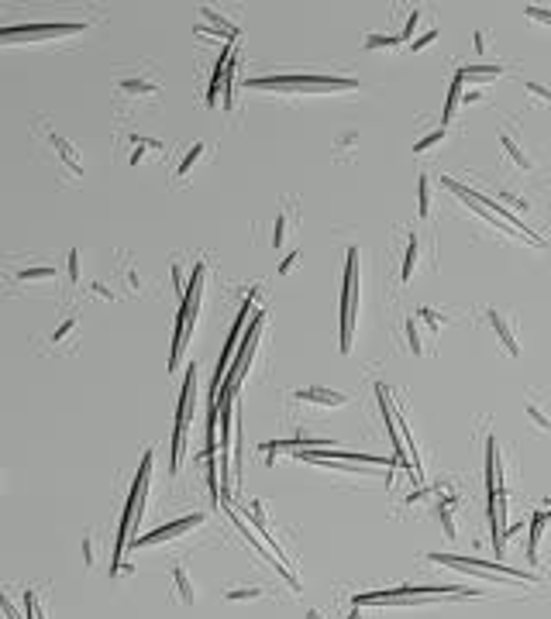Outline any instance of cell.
Instances as JSON below:
<instances>
[{
    "instance_id": "obj_1",
    "label": "cell",
    "mask_w": 551,
    "mask_h": 619,
    "mask_svg": "<svg viewBox=\"0 0 551 619\" xmlns=\"http://www.w3.org/2000/svg\"><path fill=\"white\" fill-rule=\"evenodd\" d=\"M152 464H156V458H152V451H148L145 461H141V471H138V479H135V488H131V496H128V506H124V520H121V530H118L111 571H118L121 564H124V551L135 543V526L141 523V516H145V499H148V488H152Z\"/></svg>"
},
{
    "instance_id": "obj_2",
    "label": "cell",
    "mask_w": 551,
    "mask_h": 619,
    "mask_svg": "<svg viewBox=\"0 0 551 619\" xmlns=\"http://www.w3.org/2000/svg\"><path fill=\"white\" fill-rule=\"evenodd\" d=\"M475 588H393V592H365L355 595V605H431L448 599H475Z\"/></svg>"
},
{
    "instance_id": "obj_3",
    "label": "cell",
    "mask_w": 551,
    "mask_h": 619,
    "mask_svg": "<svg viewBox=\"0 0 551 619\" xmlns=\"http://www.w3.org/2000/svg\"><path fill=\"white\" fill-rule=\"evenodd\" d=\"M248 90H276V93H345L358 83L345 76H258L245 79Z\"/></svg>"
},
{
    "instance_id": "obj_4",
    "label": "cell",
    "mask_w": 551,
    "mask_h": 619,
    "mask_svg": "<svg viewBox=\"0 0 551 619\" xmlns=\"http://www.w3.org/2000/svg\"><path fill=\"white\" fill-rule=\"evenodd\" d=\"M203 279H207V265H197L193 269V279L186 286V296H183V307H179V320H176V334H173V354H169V372L179 368V358H183V348L190 341V334L197 327V313L200 303H203Z\"/></svg>"
},
{
    "instance_id": "obj_5",
    "label": "cell",
    "mask_w": 551,
    "mask_h": 619,
    "mask_svg": "<svg viewBox=\"0 0 551 619\" xmlns=\"http://www.w3.org/2000/svg\"><path fill=\"white\" fill-rule=\"evenodd\" d=\"M31 131H35V141H41V145L52 152L56 173H59L69 186H79V183H83V162H79L73 141H69V138H62L56 128H49V121H45V117H35Z\"/></svg>"
},
{
    "instance_id": "obj_6",
    "label": "cell",
    "mask_w": 551,
    "mask_h": 619,
    "mask_svg": "<svg viewBox=\"0 0 551 619\" xmlns=\"http://www.w3.org/2000/svg\"><path fill=\"white\" fill-rule=\"evenodd\" d=\"M355 317H358V248H348L345 286H341V354H352Z\"/></svg>"
},
{
    "instance_id": "obj_7",
    "label": "cell",
    "mask_w": 551,
    "mask_h": 619,
    "mask_svg": "<svg viewBox=\"0 0 551 619\" xmlns=\"http://www.w3.org/2000/svg\"><path fill=\"white\" fill-rule=\"evenodd\" d=\"M197 406V365L186 368L183 392H179V409H176V434H173V471H179L183 454H186V437H190V420Z\"/></svg>"
},
{
    "instance_id": "obj_8",
    "label": "cell",
    "mask_w": 551,
    "mask_h": 619,
    "mask_svg": "<svg viewBox=\"0 0 551 619\" xmlns=\"http://www.w3.org/2000/svg\"><path fill=\"white\" fill-rule=\"evenodd\" d=\"M434 564H445V568H458V571H469V575H479V578H492V575H503V578L513 581H545L537 571H520V568H510V564H486V561H472V558H458V554H428Z\"/></svg>"
},
{
    "instance_id": "obj_9",
    "label": "cell",
    "mask_w": 551,
    "mask_h": 619,
    "mask_svg": "<svg viewBox=\"0 0 551 619\" xmlns=\"http://www.w3.org/2000/svg\"><path fill=\"white\" fill-rule=\"evenodd\" d=\"M262 327H266V313H262V310H256V313H252V324H248L245 337H241V344H238L235 365L228 368V379H224V392H238L241 379L248 375V365H252V358H256V348H258V337H262Z\"/></svg>"
},
{
    "instance_id": "obj_10",
    "label": "cell",
    "mask_w": 551,
    "mask_h": 619,
    "mask_svg": "<svg viewBox=\"0 0 551 619\" xmlns=\"http://www.w3.org/2000/svg\"><path fill=\"white\" fill-rule=\"evenodd\" d=\"M114 93L118 100H128V103H156L158 93H162V79L152 69H138V73H118L114 76Z\"/></svg>"
},
{
    "instance_id": "obj_11",
    "label": "cell",
    "mask_w": 551,
    "mask_h": 619,
    "mask_svg": "<svg viewBox=\"0 0 551 619\" xmlns=\"http://www.w3.org/2000/svg\"><path fill=\"white\" fill-rule=\"evenodd\" d=\"M441 183H445V186H448L452 193H458V196H469L472 203H482V207H492V210H496V217H500V224H503V227H510V231L517 234V237H524V241H531L534 248H545V241H541L537 234H531V231H527V227H524V220H517V217H513V213L507 210V207H500L496 200H490V196H482V193H472V190H465V186H458L455 179H441Z\"/></svg>"
},
{
    "instance_id": "obj_12",
    "label": "cell",
    "mask_w": 551,
    "mask_h": 619,
    "mask_svg": "<svg viewBox=\"0 0 551 619\" xmlns=\"http://www.w3.org/2000/svg\"><path fill=\"white\" fill-rule=\"evenodd\" d=\"M86 24H28V28H4L0 31V45H11V41H45V39H69L79 35Z\"/></svg>"
},
{
    "instance_id": "obj_13",
    "label": "cell",
    "mask_w": 551,
    "mask_h": 619,
    "mask_svg": "<svg viewBox=\"0 0 551 619\" xmlns=\"http://www.w3.org/2000/svg\"><path fill=\"white\" fill-rule=\"evenodd\" d=\"M207 523V516L203 513H197V516H183V520L169 523V526H158V530H152L148 537H138V547H152V543H166V541H176L179 533H190V530H197V526H203Z\"/></svg>"
},
{
    "instance_id": "obj_14",
    "label": "cell",
    "mask_w": 551,
    "mask_h": 619,
    "mask_svg": "<svg viewBox=\"0 0 551 619\" xmlns=\"http://www.w3.org/2000/svg\"><path fill=\"white\" fill-rule=\"evenodd\" d=\"M293 399H300V403H317V406H331V409L348 406V396H345V392H335V389H324V386L300 389V392H293Z\"/></svg>"
},
{
    "instance_id": "obj_15",
    "label": "cell",
    "mask_w": 551,
    "mask_h": 619,
    "mask_svg": "<svg viewBox=\"0 0 551 619\" xmlns=\"http://www.w3.org/2000/svg\"><path fill=\"white\" fill-rule=\"evenodd\" d=\"M490 327L496 330V337H500V344H503V351L510 354V358H520V344H517V330H513V324L507 320V313H500V310L492 307L490 313Z\"/></svg>"
},
{
    "instance_id": "obj_16",
    "label": "cell",
    "mask_w": 551,
    "mask_h": 619,
    "mask_svg": "<svg viewBox=\"0 0 551 619\" xmlns=\"http://www.w3.org/2000/svg\"><path fill=\"white\" fill-rule=\"evenodd\" d=\"M207 148H211L207 141H193V145H190V148L183 152V162H179V165H176V173H173V186H183V183H186V175L193 173V169H197L200 162L207 158Z\"/></svg>"
},
{
    "instance_id": "obj_17",
    "label": "cell",
    "mask_w": 551,
    "mask_h": 619,
    "mask_svg": "<svg viewBox=\"0 0 551 619\" xmlns=\"http://www.w3.org/2000/svg\"><path fill=\"white\" fill-rule=\"evenodd\" d=\"M162 155H166L162 141H156V138H131V155H128L131 165H141L148 158H162Z\"/></svg>"
},
{
    "instance_id": "obj_18",
    "label": "cell",
    "mask_w": 551,
    "mask_h": 619,
    "mask_svg": "<svg viewBox=\"0 0 551 619\" xmlns=\"http://www.w3.org/2000/svg\"><path fill=\"white\" fill-rule=\"evenodd\" d=\"M500 145H503L507 158H510L517 169H524V173H531V169H534V158L527 155V148H524V145H520V141H517L510 131H500Z\"/></svg>"
},
{
    "instance_id": "obj_19",
    "label": "cell",
    "mask_w": 551,
    "mask_h": 619,
    "mask_svg": "<svg viewBox=\"0 0 551 619\" xmlns=\"http://www.w3.org/2000/svg\"><path fill=\"white\" fill-rule=\"evenodd\" d=\"M76 334H79V317H73V313H69L59 327L49 334V344H52L56 351H62V348H69V344H76Z\"/></svg>"
},
{
    "instance_id": "obj_20",
    "label": "cell",
    "mask_w": 551,
    "mask_h": 619,
    "mask_svg": "<svg viewBox=\"0 0 551 619\" xmlns=\"http://www.w3.org/2000/svg\"><path fill=\"white\" fill-rule=\"evenodd\" d=\"M14 282L28 286V282H59V269L56 265H28V269L14 272Z\"/></svg>"
},
{
    "instance_id": "obj_21",
    "label": "cell",
    "mask_w": 551,
    "mask_h": 619,
    "mask_svg": "<svg viewBox=\"0 0 551 619\" xmlns=\"http://www.w3.org/2000/svg\"><path fill=\"white\" fill-rule=\"evenodd\" d=\"M551 520V509H537L531 520V537H527V561L531 564H541V554H537V543H541V530L545 523Z\"/></svg>"
},
{
    "instance_id": "obj_22",
    "label": "cell",
    "mask_w": 551,
    "mask_h": 619,
    "mask_svg": "<svg viewBox=\"0 0 551 619\" xmlns=\"http://www.w3.org/2000/svg\"><path fill=\"white\" fill-rule=\"evenodd\" d=\"M200 14L214 24V28H200V35H224V39H231V41L238 39V24H231L228 18H221L217 11H211V7H200Z\"/></svg>"
},
{
    "instance_id": "obj_23",
    "label": "cell",
    "mask_w": 551,
    "mask_h": 619,
    "mask_svg": "<svg viewBox=\"0 0 551 619\" xmlns=\"http://www.w3.org/2000/svg\"><path fill=\"white\" fill-rule=\"evenodd\" d=\"M173 588H176V599L183 602V605H193V602H197V581L190 578L186 568H176V571H173Z\"/></svg>"
},
{
    "instance_id": "obj_24",
    "label": "cell",
    "mask_w": 551,
    "mask_h": 619,
    "mask_svg": "<svg viewBox=\"0 0 551 619\" xmlns=\"http://www.w3.org/2000/svg\"><path fill=\"white\" fill-rule=\"evenodd\" d=\"M462 93H465V76H462V69H458V76H455L452 90H448V103H445V117H441V128L448 124L455 117V111H458V103H462Z\"/></svg>"
},
{
    "instance_id": "obj_25",
    "label": "cell",
    "mask_w": 551,
    "mask_h": 619,
    "mask_svg": "<svg viewBox=\"0 0 551 619\" xmlns=\"http://www.w3.org/2000/svg\"><path fill=\"white\" fill-rule=\"evenodd\" d=\"M293 224H296L293 210H283L279 217H276V224H273V248H283V245H286V237H290V231H293Z\"/></svg>"
},
{
    "instance_id": "obj_26",
    "label": "cell",
    "mask_w": 551,
    "mask_h": 619,
    "mask_svg": "<svg viewBox=\"0 0 551 619\" xmlns=\"http://www.w3.org/2000/svg\"><path fill=\"white\" fill-rule=\"evenodd\" d=\"M407 344H410V351L420 358V354H428V344H424V334H420V317H407Z\"/></svg>"
},
{
    "instance_id": "obj_27",
    "label": "cell",
    "mask_w": 551,
    "mask_h": 619,
    "mask_svg": "<svg viewBox=\"0 0 551 619\" xmlns=\"http://www.w3.org/2000/svg\"><path fill=\"white\" fill-rule=\"evenodd\" d=\"M417 265H420V237L413 234L410 237V245H407V258H403V282H410L413 279V272H417Z\"/></svg>"
},
{
    "instance_id": "obj_28",
    "label": "cell",
    "mask_w": 551,
    "mask_h": 619,
    "mask_svg": "<svg viewBox=\"0 0 551 619\" xmlns=\"http://www.w3.org/2000/svg\"><path fill=\"white\" fill-rule=\"evenodd\" d=\"M417 200H420L417 213H420V217H431V175H420V183H417Z\"/></svg>"
},
{
    "instance_id": "obj_29",
    "label": "cell",
    "mask_w": 551,
    "mask_h": 619,
    "mask_svg": "<svg viewBox=\"0 0 551 619\" xmlns=\"http://www.w3.org/2000/svg\"><path fill=\"white\" fill-rule=\"evenodd\" d=\"M224 599L228 602H258V599H266V588H228Z\"/></svg>"
},
{
    "instance_id": "obj_30",
    "label": "cell",
    "mask_w": 551,
    "mask_h": 619,
    "mask_svg": "<svg viewBox=\"0 0 551 619\" xmlns=\"http://www.w3.org/2000/svg\"><path fill=\"white\" fill-rule=\"evenodd\" d=\"M97 554H100V537L97 533H86V537H83V564L93 568V564H97Z\"/></svg>"
},
{
    "instance_id": "obj_31",
    "label": "cell",
    "mask_w": 551,
    "mask_h": 619,
    "mask_svg": "<svg viewBox=\"0 0 551 619\" xmlns=\"http://www.w3.org/2000/svg\"><path fill=\"white\" fill-rule=\"evenodd\" d=\"M417 317H420V320L428 324V334H431V341H438V334H441V324H445V320H441V317H438L431 307H420V310H417Z\"/></svg>"
},
{
    "instance_id": "obj_32",
    "label": "cell",
    "mask_w": 551,
    "mask_h": 619,
    "mask_svg": "<svg viewBox=\"0 0 551 619\" xmlns=\"http://www.w3.org/2000/svg\"><path fill=\"white\" fill-rule=\"evenodd\" d=\"M396 45H400V39H393V35H369V39H365V48H369V52H379V48L393 52Z\"/></svg>"
},
{
    "instance_id": "obj_33",
    "label": "cell",
    "mask_w": 551,
    "mask_h": 619,
    "mask_svg": "<svg viewBox=\"0 0 551 619\" xmlns=\"http://www.w3.org/2000/svg\"><path fill=\"white\" fill-rule=\"evenodd\" d=\"M445 138H448V128H438V131H431L428 138H420V141L413 145V152H417V155H420V152H428V148H434V145H441Z\"/></svg>"
},
{
    "instance_id": "obj_34",
    "label": "cell",
    "mask_w": 551,
    "mask_h": 619,
    "mask_svg": "<svg viewBox=\"0 0 551 619\" xmlns=\"http://www.w3.org/2000/svg\"><path fill=\"white\" fill-rule=\"evenodd\" d=\"M524 90L534 97V103H537V107H548V103H551V90H548V86H541V83H524Z\"/></svg>"
},
{
    "instance_id": "obj_35",
    "label": "cell",
    "mask_w": 551,
    "mask_h": 619,
    "mask_svg": "<svg viewBox=\"0 0 551 619\" xmlns=\"http://www.w3.org/2000/svg\"><path fill=\"white\" fill-rule=\"evenodd\" d=\"M438 516H441V526H445V533H448V537H458V526H455V516H452V506L445 503V506H438Z\"/></svg>"
},
{
    "instance_id": "obj_36",
    "label": "cell",
    "mask_w": 551,
    "mask_h": 619,
    "mask_svg": "<svg viewBox=\"0 0 551 619\" xmlns=\"http://www.w3.org/2000/svg\"><path fill=\"white\" fill-rule=\"evenodd\" d=\"M527 416L534 420V426H537V430H551V416L537 406V403H527Z\"/></svg>"
},
{
    "instance_id": "obj_37",
    "label": "cell",
    "mask_w": 551,
    "mask_h": 619,
    "mask_svg": "<svg viewBox=\"0 0 551 619\" xmlns=\"http://www.w3.org/2000/svg\"><path fill=\"white\" fill-rule=\"evenodd\" d=\"M66 269H69V286H79V252L73 248L66 258Z\"/></svg>"
},
{
    "instance_id": "obj_38",
    "label": "cell",
    "mask_w": 551,
    "mask_h": 619,
    "mask_svg": "<svg viewBox=\"0 0 551 619\" xmlns=\"http://www.w3.org/2000/svg\"><path fill=\"white\" fill-rule=\"evenodd\" d=\"M173 286H176L179 296H186V272H183L179 262H173Z\"/></svg>"
},
{
    "instance_id": "obj_39",
    "label": "cell",
    "mask_w": 551,
    "mask_h": 619,
    "mask_svg": "<svg viewBox=\"0 0 551 619\" xmlns=\"http://www.w3.org/2000/svg\"><path fill=\"white\" fill-rule=\"evenodd\" d=\"M0 609H4V616H7V619H24V616H21L18 605L7 599V592H0Z\"/></svg>"
},
{
    "instance_id": "obj_40",
    "label": "cell",
    "mask_w": 551,
    "mask_h": 619,
    "mask_svg": "<svg viewBox=\"0 0 551 619\" xmlns=\"http://www.w3.org/2000/svg\"><path fill=\"white\" fill-rule=\"evenodd\" d=\"M434 39H438V28H431V31H424L420 39H413V41H410V48H413V52H424V48H428V45H431Z\"/></svg>"
},
{
    "instance_id": "obj_41",
    "label": "cell",
    "mask_w": 551,
    "mask_h": 619,
    "mask_svg": "<svg viewBox=\"0 0 551 619\" xmlns=\"http://www.w3.org/2000/svg\"><path fill=\"white\" fill-rule=\"evenodd\" d=\"M417 21H420V11H413L410 18H407V24H403V35H400V41H410V39H413V28H417Z\"/></svg>"
},
{
    "instance_id": "obj_42",
    "label": "cell",
    "mask_w": 551,
    "mask_h": 619,
    "mask_svg": "<svg viewBox=\"0 0 551 619\" xmlns=\"http://www.w3.org/2000/svg\"><path fill=\"white\" fill-rule=\"evenodd\" d=\"M296 262H300V252H290L283 258V265H279V275H290V272L296 269Z\"/></svg>"
},
{
    "instance_id": "obj_43",
    "label": "cell",
    "mask_w": 551,
    "mask_h": 619,
    "mask_svg": "<svg viewBox=\"0 0 551 619\" xmlns=\"http://www.w3.org/2000/svg\"><path fill=\"white\" fill-rule=\"evenodd\" d=\"M482 97H486V93H482V90H475V86H472V90H465V93H462V103H479Z\"/></svg>"
},
{
    "instance_id": "obj_44",
    "label": "cell",
    "mask_w": 551,
    "mask_h": 619,
    "mask_svg": "<svg viewBox=\"0 0 551 619\" xmlns=\"http://www.w3.org/2000/svg\"><path fill=\"white\" fill-rule=\"evenodd\" d=\"M490 35H486V31H475V52H486V48H490Z\"/></svg>"
},
{
    "instance_id": "obj_45",
    "label": "cell",
    "mask_w": 551,
    "mask_h": 619,
    "mask_svg": "<svg viewBox=\"0 0 551 619\" xmlns=\"http://www.w3.org/2000/svg\"><path fill=\"white\" fill-rule=\"evenodd\" d=\"M307 619H320V613H317V609H314V613H310V616H307Z\"/></svg>"
},
{
    "instance_id": "obj_46",
    "label": "cell",
    "mask_w": 551,
    "mask_h": 619,
    "mask_svg": "<svg viewBox=\"0 0 551 619\" xmlns=\"http://www.w3.org/2000/svg\"><path fill=\"white\" fill-rule=\"evenodd\" d=\"M348 619H362V616H358V613H352V616H348Z\"/></svg>"
},
{
    "instance_id": "obj_47",
    "label": "cell",
    "mask_w": 551,
    "mask_h": 619,
    "mask_svg": "<svg viewBox=\"0 0 551 619\" xmlns=\"http://www.w3.org/2000/svg\"><path fill=\"white\" fill-rule=\"evenodd\" d=\"M0 482H4V471H0Z\"/></svg>"
}]
</instances>
